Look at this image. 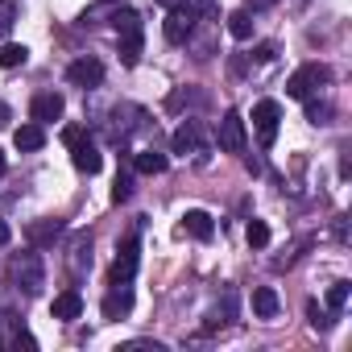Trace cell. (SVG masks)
Listing matches in <instances>:
<instances>
[{
    "mask_svg": "<svg viewBox=\"0 0 352 352\" xmlns=\"http://www.w3.org/2000/svg\"><path fill=\"white\" fill-rule=\"evenodd\" d=\"M120 63H124V67H137V63H141V30L120 34Z\"/></svg>",
    "mask_w": 352,
    "mask_h": 352,
    "instance_id": "obj_22",
    "label": "cell"
},
{
    "mask_svg": "<svg viewBox=\"0 0 352 352\" xmlns=\"http://www.w3.org/2000/svg\"><path fill=\"white\" fill-rule=\"evenodd\" d=\"M13 344H17V348H38V340H34L30 331H17V336H13Z\"/></svg>",
    "mask_w": 352,
    "mask_h": 352,
    "instance_id": "obj_30",
    "label": "cell"
},
{
    "mask_svg": "<svg viewBox=\"0 0 352 352\" xmlns=\"http://www.w3.org/2000/svg\"><path fill=\"white\" fill-rule=\"evenodd\" d=\"M63 236V220H54V216H42V220H34L30 228H25V241L34 245V249H46V245H54Z\"/></svg>",
    "mask_w": 352,
    "mask_h": 352,
    "instance_id": "obj_11",
    "label": "cell"
},
{
    "mask_svg": "<svg viewBox=\"0 0 352 352\" xmlns=\"http://www.w3.org/2000/svg\"><path fill=\"white\" fill-rule=\"evenodd\" d=\"M327 116H331V104L307 96V120H311V124H327Z\"/></svg>",
    "mask_w": 352,
    "mask_h": 352,
    "instance_id": "obj_26",
    "label": "cell"
},
{
    "mask_svg": "<svg viewBox=\"0 0 352 352\" xmlns=\"http://www.w3.org/2000/svg\"><path fill=\"white\" fill-rule=\"evenodd\" d=\"M100 311H104V319H120V315H129V311H133V290H129V286H112Z\"/></svg>",
    "mask_w": 352,
    "mask_h": 352,
    "instance_id": "obj_15",
    "label": "cell"
},
{
    "mask_svg": "<svg viewBox=\"0 0 352 352\" xmlns=\"http://www.w3.org/2000/svg\"><path fill=\"white\" fill-rule=\"evenodd\" d=\"M9 116H13V112H9V104H0V129L9 124Z\"/></svg>",
    "mask_w": 352,
    "mask_h": 352,
    "instance_id": "obj_34",
    "label": "cell"
},
{
    "mask_svg": "<svg viewBox=\"0 0 352 352\" xmlns=\"http://www.w3.org/2000/svg\"><path fill=\"white\" fill-rule=\"evenodd\" d=\"M327 79H331V71H327L323 63H307V67H298V71L286 79V96H290V100H307V96H311L315 87H323Z\"/></svg>",
    "mask_w": 352,
    "mask_h": 352,
    "instance_id": "obj_2",
    "label": "cell"
},
{
    "mask_svg": "<svg viewBox=\"0 0 352 352\" xmlns=\"http://www.w3.org/2000/svg\"><path fill=\"white\" fill-rule=\"evenodd\" d=\"M17 25V9H13V0H0V42H5Z\"/></svg>",
    "mask_w": 352,
    "mask_h": 352,
    "instance_id": "obj_25",
    "label": "cell"
},
{
    "mask_svg": "<svg viewBox=\"0 0 352 352\" xmlns=\"http://www.w3.org/2000/svg\"><path fill=\"white\" fill-rule=\"evenodd\" d=\"M278 311H282V302H278L274 286H257V290H253V315H257V319H274Z\"/></svg>",
    "mask_w": 352,
    "mask_h": 352,
    "instance_id": "obj_18",
    "label": "cell"
},
{
    "mask_svg": "<svg viewBox=\"0 0 352 352\" xmlns=\"http://www.w3.org/2000/svg\"><path fill=\"white\" fill-rule=\"evenodd\" d=\"M270 5H278V0H249V9L257 13V9H270Z\"/></svg>",
    "mask_w": 352,
    "mask_h": 352,
    "instance_id": "obj_32",
    "label": "cell"
},
{
    "mask_svg": "<svg viewBox=\"0 0 352 352\" xmlns=\"http://www.w3.org/2000/svg\"><path fill=\"white\" fill-rule=\"evenodd\" d=\"M67 83H75V87H100L104 83V63L100 58H75L67 67Z\"/></svg>",
    "mask_w": 352,
    "mask_h": 352,
    "instance_id": "obj_8",
    "label": "cell"
},
{
    "mask_svg": "<svg viewBox=\"0 0 352 352\" xmlns=\"http://www.w3.org/2000/svg\"><path fill=\"white\" fill-rule=\"evenodd\" d=\"M162 34L170 46H183L191 34H195V9L191 5H179V9H166V21H162Z\"/></svg>",
    "mask_w": 352,
    "mask_h": 352,
    "instance_id": "obj_3",
    "label": "cell"
},
{
    "mask_svg": "<svg viewBox=\"0 0 352 352\" xmlns=\"http://www.w3.org/2000/svg\"><path fill=\"white\" fill-rule=\"evenodd\" d=\"M67 270H71V278H75V282L91 270V236H75L71 257H67Z\"/></svg>",
    "mask_w": 352,
    "mask_h": 352,
    "instance_id": "obj_13",
    "label": "cell"
},
{
    "mask_svg": "<svg viewBox=\"0 0 352 352\" xmlns=\"http://www.w3.org/2000/svg\"><path fill=\"white\" fill-rule=\"evenodd\" d=\"M30 50L17 46V42H0V71H13V67H25Z\"/></svg>",
    "mask_w": 352,
    "mask_h": 352,
    "instance_id": "obj_20",
    "label": "cell"
},
{
    "mask_svg": "<svg viewBox=\"0 0 352 352\" xmlns=\"http://www.w3.org/2000/svg\"><path fill=\"white\" fill-rule=\"evenodd\" d=\"M183 232L195 236V241H212V236H216V220H212L204 208H191V212L183 216Z\"/></svg>",
    "mask_w": 352,
    "mask_h": 352,
    "instance_id": "obj_12",
    "label": "cell"
},
{
    "mask_svg": "<svg viewBox=\"0 0 352 352\" xmlns=\"http://www.w3.org/2000/svg\"><path fill=\"white\" fill-rule=\"evenodd\" d=\"M278 124H282V104H278V100H261V104H253V129H257L261 145H274Z\"/></svg>",
    "mask_w": 352,
    "mask_h": 352,
    "instance_id": "obj_5",
    "label": "cell"
},
{
    "mask_svg": "<svg viewBox=\"0 0 352 352\" xmlns=\"http://www.w3.org/2000/svg\"><path fill=\"white\" fill-rule=\"evenodd\" d=\"M141 265V241L137 236H124V245L116 249V261H112V286H129L133 274Z\"/></svg>",
    "mask_w": 352,
    "mask_h": 352,
    "instance_id": "obj_4",
    "label": "cell"
},
{
    "mask_svg": "<svg viewBox=\"0 0 352 352\" xmlns=\"http://www.w3.org/2000/svg\"><path fill=\"white\" fill-rule=\"evenodd\" d=\"M228 34H232L236 42H249V38H253V13H249V9L228 13Z\"/></svg>",
    "mask_w": 352,
    "mask_h": 352,
    "instance_id": "obj_19",
    "label": "cell"
},
{
    "mask_svg": "<svg viewBox=\"0 0 352 352\" xmlns=\"http://www.w3.org/2000/svg\"><path fill=\"white\" fill-rule=\"evenodd\" d=\"M71 162H75V170H83V174H100V166H104V157H100V149H96V141L83 133L79 141H71Z\"/></svg>",
    "mask_w": 352,
    "mask_h": 352,
    "instance_id": "obj_10",
    "label": "cell"
},
{
    "mask_svg": "<svg viewBox=\"0 0 352 352\" xmlns=\"http://www.w3.org/2000/svg\"><path fill=\"white\" fill-rule=\"evenodd\" d=\"M13 282H17V290H25L30 298L42 294V286H46L42 257H38V253H21V257H13Z\"/></svg>",
    "mask_w": 352,
    "mask_h": 352,
    "instance_id": "obj_1",
    "label": "cell"
},
{
    "mask_svg": "<svg viewBox=\"0 0 352 352\" xmlns=\"http://www.w3.org/2000/svg\"><path fill=\"white\" fill-rule=\"evenodd\" d=\"M307 315H311V327H331V319L319 311V302H307Z\"/></svg>",
    "mask_w": 352,
    "mask_h": 352,
    "instance_id": "obj_28",
    "label": "cell"
},
{
    "mask_svg": "<svg viewBox=\"0 0 352 352\" xmlns=\"http://www.w3.org/2000/svg\"><path fill=\"white\" fill-rule=\"evenodd\" d=\"M162 9H179V5H191V0H157Z\"/></svg>",
    "mask_w": 352,
    "mask_h": 352,
    "instance_id": "obj_33",
    "label": "cell"
},
{
    "mask_svg": "<svg viewBox=\"0 0 352 352\" xmlns=\"http://www.w3.org/2000/svg\"><path fill=\"white\" fill-rule=\"evenodd\" d=\"M5 166H9V162H5V149H0V174H5Z\"/></svg>",
    "mask_w": 352,
    "mask_h": 352,
    "instance_id": "obj_35",
    "label": "cell"
},
{
    "mask_svg": "<svg viewBox=\"0 0 352 352\" xmlns=\"http://www.w3.org/2000/svg\"><path fill=\"white\" fill-rule=\"evenodd\" d=\"M274 54H278V46H274V42H265V46H257V54H253V58H257V63H270Z\"/></svg>",
    "mask_w": 352,
    "mask_h": 352,
    "instance_id": "obj_29",
    "label": "cell"
},
{
    "mask_svg": "<svg viewBox=\"0 0 352 352\" xmlns=\"http://www.w3.org/2000/svg\"><path fill=\"white\" fill-rule=\"evenodd\" d=\"M216 141L224 153H241L245 149V116L241 112H224V120L216 124Z\"/></svg>",
    "mask_w": 352,
    "mask_h": 352,
    "instance_id": "obj_6",
    "label": "cell"
},
{
    "mask_svg": "<svg viewBox=\"0 0 352 352\" xmlns=\"http://www.w3.org/2000/svg\"><path fill=\"white\" fill-rule=\"evenodd\" d=\"M9 241H13V228H9L5 220H0V245H9Z\"/></svg>",
    "mask_w": 352,
    "mask_h": 352,
    "instance_id": "obj_31",
    "label": "cell"
},
{
    "mask_svg": "<svg viewBox=\"0 0 352 352\" xmlns=\"http://www.w3.org/2000/svg\"><path fill=\"white\" fill-rule=\"evenodd\" d=\"M63 112H67V100H63L58 91H42V96H34V104H30V116H34L38 124H54V120H63Z\"/></svg>",
    "mask_w": 352,
    "mask_h": 352,
    "instance_id": "obj_9",
    "label": "cell"
},
{
    "mask_svg": "<svg viewBox=\"0 0 352 352\" xmlns=\"http://www.w3.org/2000/svg\"><path fill=\"white\" fill-rule=\"evenodd\" d=\"M133 195V179L129 174H116V187H112V204H124Z\"/></svg>",
    "mask_w": 352,
    "mask_h": 352,
    "instance_id": "obj_27",
    "label": "cell"
},
{
    "mask_svg": "<svg viewBox=\"0 0 352 352\" xmlns=\"http://www.w3.org/2000/svg\"><path fill=\"white\" fill-rule=\"evenodd\" d=\"M245 236H249V245H253V249H265V245H270V224H265V220H249Z\"/></svg>",
    "mask_w": 352,
    "mask_h": 352,
    "instance_id": "obj_24",
    "label": "cell"
},
{
    "mask_svg": "<svg viewBox=\"0 0 352 352\" xmlns=\"http://www.w3.org/2000/svg\"><path fill=\"white\" fill-rule=\"evenodd\" d=\"M13 145L21 149V153H34V149H42L46 145V129L34 120V124H21L17 133H13Z\"/></svg>",
    "mask_w": 352,
    "mask_h": 352,
    "instance_id": "obj_16",
    "label": "cell"
},
{
    "mask_svg": "<svg viewBox=\"0 0 352 352\" xmlns=\"http://www.w3.org/2000/svg\"><path fill=\"white\" fill-rule=\"evenodd\" d=\"M170 149L174 153H208V145H204V133H199V120H183L179 129H174V137H170Z\"/></svg>",
    "mask_w": 352,
    "mask_h": 352,
    "instance_id": "obj_7",
    "label": "cell"
},
{
    "mask_svg": "<svg viewBox=\"0 0 352 352\" xmlns=\"http://www.w3.org/2000/svg\"><path fill=\"white\" fill-rule=\"evenodd\" d=\"M50 315H54V319H79V315H83V294H79L75 286H71V290H63V294H54Z\"/></svg>",
    "mask_w": 352,
    "mask_h": 352,
    "instance_id": "obj_14",
    "label": "cell"
},
{
    "mask_svg": "<svg viewBox=\"0 0 352 352\" xmlns=\"http://www.w3.org/2000/svg\"><path fill=\"white\" fill-rule=\"evenodd\" d=\"M112 30H116V34H133V30H141V17H137V9H129V5H116V9H112Z\"/></svg>",
    "mask_w": 352,
    "mask_h": 352,
    "instance_id": "obj_21",
    "label": "cell"
},
{
    "mask_svg": "<svg viewBox=\"0 0 352 352\" xmlns=\"http://www.w3.org/2000/svg\"><path fill=\"white\" fill-rule=\"evenodd\" d=\"M166 166H170V157H166L162 149H141V153L133 157V170H137V174H166Z\"/></svg>",
    "mask_w": 352,
    "mask_h": 352,
    "instance_id": "obj_17",
    "label": "cell"
},
{
    "mask_svg": "<svg viewBox=\"0 0 352 352\" xmlns=\"http://www.w3.org/2000/svg\"><path fill=\"white\" fill-rule=\"evenodd\" d=\"M348 294H352L348 282H331V290H327V307H331V315H340V311L348 307Z\"/></svg>",
    "mask_w": 352,
    "mask_h": 352,
    "instance_id": "obj_23",
    "label": "cell"
}]
</instances>
